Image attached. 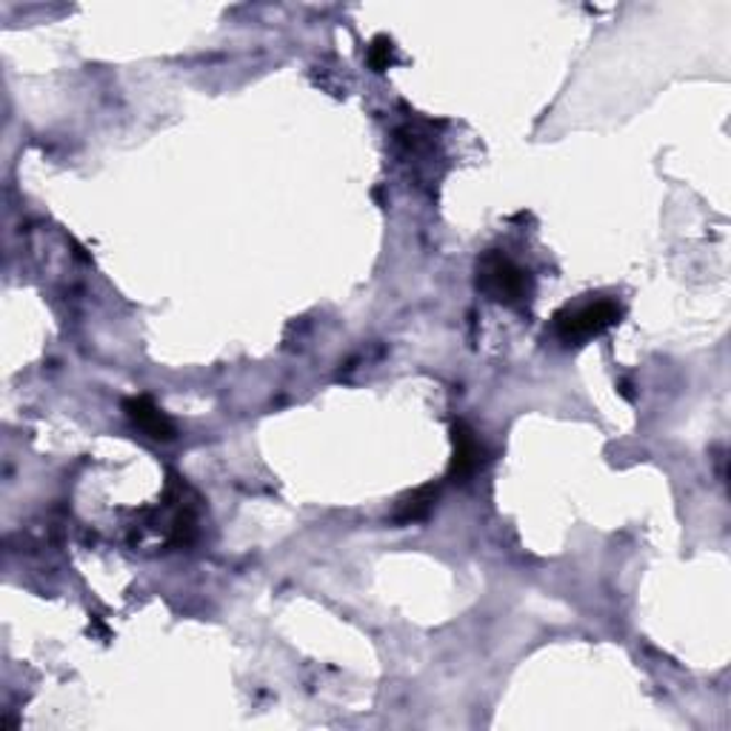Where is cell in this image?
<instances>
[{"mask_svg":"<svg viewBox=\"0 0 731 731\" xmlns=\"http://www.w3.org/2000/svg\"><path fill=\"white\" fill-rule=\"evenodd\" d=\"M478 286L506 306H521L532 297V274L503 252H485L478 263Z\"/></svg>","mask_w":731,"mask_h":731,"instance_id":"obj_1","label":"cell"},{"mask_svg":"<svg viewBox=\"0 0 731 731\" xmlns=\"http://www.w3.org/2000/svg\"><path fill=\"white\" fill-rule=\"evenodd\" d=\"M623 309L614 301H594L586 306H575L555 317V331L563 343H583L589 338H598L605 329L620 324Z\"/></svg>","mask_w":731,"mask_h":731,"instance_id":"obj_2","label":"cell"},{"mask_svg":"<svg viewBox=\"0 0 731 731\" xmlns=\"http://www.w3.org/2000/svg\"><path fill=\"white\" fill-rule=\"evenodd\" d=\"M451 446H455V455H451V469L449 478L455 483H469L485 463V449L478 440V435L466 426V423L457 421L451 426Z\"/></svg>","mask_w":731,"mask_h":731,"instance_id":"obj_3","label":"cell"},{"mask_svg":"<svg viewBox=\"0 0 731 731\" xmlns=\"http://www.w3.org/2000/svg\"><path fill=\"white\" fill-rule=\"evenodd\" d=\"M123 408H127L129 421H132L141 432H146L152 440H175L177 435L175 423L163 415V408H157L155 403H152V397H146V394H141V397H129V401L123 403Z\"/></svg>","mask_w":731,"mask_h":731,"instance_id":"obj_4","label":"cell"},{"mask_svg":"<svg viewBox=\"0 0 731 731\" xmlns=\"http://www.w3.org/2000/svg\"><path fill=\"white\" fill-rule=\"evenodd\" d=\"M437 494H440V485H435V483L421 485V489H415V492H408L406 498H401L397 509H394V521L403 523V526H406V523L426 521V517L432 514V509H435Z\"/></svg>","mask_w":731,"mask_h":731,"instance_id":"obj_5","label":"cell"},{"mask_svg":"<svg viewBox=\"0 0 731 731\" xmlns=\"http://www.w3.org/2000/svg\"><path fill=\"white\" fill-rule=\"evenodd\" d=\"M394 64V43L389 37H374L372 46H369V66L374 72H386Z\"/></svg>","mask_w":731,"mask_h":731,"instance_id":"obj_6","label":"cell"}]
</instances>
